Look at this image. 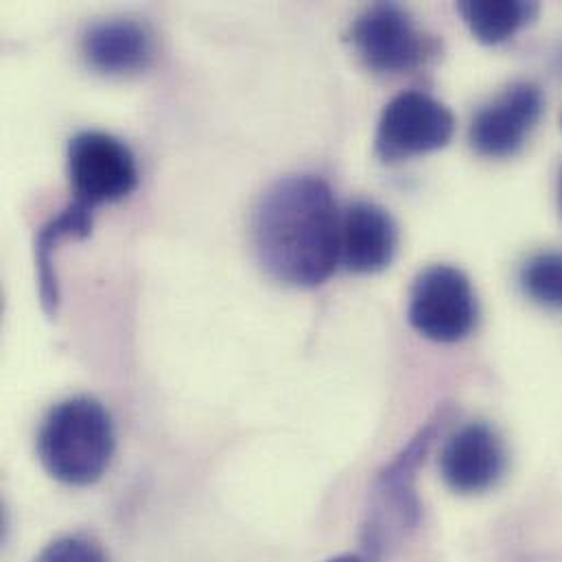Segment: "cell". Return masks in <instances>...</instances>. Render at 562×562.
<instances>
[{
	"label": "cell",
	"instance_id": "obj_11",
	"mask_svg": "<svg viewBox=\"0 0 562 562\" xmlns=\"http://www.w3.org/2000/svg\"><path fill=\"white\" fill-rule=\"evenodd\" d=\"M92 211L81 202L68 204L57 217L46 222L35 237V272L42 308L48 317L57 313L59 306V282L55 274L53 250L66 239H86L92 233Z\"/></svg>",
	"mask_w": 562,
	"mask_h": 562
},
{
	"label": "cell",
	"instance_id": "obj_1",
	"mask_svg": "<svg viewBox=\"0 0 562 562\" xmlns=\"http://www.w3.org/2000/svg\"><path fill=\"white\" fill-rule=\"evenodd\" d=\"M339 226L330 187L315 176L274 182L255 211V250L274 281L317 286L339 263Z\"/></svg>",
	"mask_w": 562,
	"mask_h": 562
},
{
	"label": "cell",
	"instance_id": "obj_15",
	"mask_svg": "<svg viewBox=\"0 0 562 562\" xmlns=\"http://www.w3.org/2000/svg\"><path fill=\"white\" fill-rule=\"evenodd\" d=\"M328 562H363L361 559H357V557H337V559H333V561Z\"/></svg>",
	"mask_w": 562,
	"mask_h": 562
},
{
	"label": "cell",
	"instance_id": "obj_17",
	"mask_svg": "<svg viewBox=\"0 0 562 562\" xmlns=\"http://www.w3.org/2000/svg\"><path fill=\"white\" fill-rule=\"evenodd\" d=\"M561 123H562V119H561Z\"/></svg>",
	"mask_w": 562,
	"mask_h": 562
},
{
	"label": "cell",
	"instance_id": "obj_16",
	"mask_svg": "<svg viewBox=\"0 0 562 562\" xmlns=\"http://www.w3.org/2000/svg\"><path fill=\"white\" fill-rule=\"evenodd\" d=\"M559 195H561V211H562V169H561V180H559Z\"/></svg>",
	"mask_w": 562,
	"mask_h": 562
},
{
	"label": "cell",
	"instance_id": "obj_9",
	"mask_svg": "<svg viewBox=\"0 0 562 562\" xmlns=\"http://www.w3.org/2000/svg\"><path fill=\"white\" fill-rule=\"evenodd\" d=\"M398 226L379 204L355 202L341 213L339 263L352 274H376L392 266Z\"/></svg>",
	"mask_w": 562,
	"mask_h": 562
},
{
	"label": "cell",
	"instance_id": "obj_8",
	"mask_svg": "<svg viewBox=\"0 0 562 562\" xmlns=\"http://www.w3.org/2000/svg\"><path fill=\"white\" fill-rule=\"evenodd\" d=\"M506 469V449L493 427L469 423L458 429L440 453V473L447 486L462 495L484 493Z\"/></svg>",
	"mask_w": 562,
	"mask_h": 562
},
{
	"label": "cell",
	"instance_id": "obj_7",
	"mask_svg": "<svg viewBox=\"0 0 562 562\" xmlns=\"http://www.w3.org/2000/svg\"><path fill=\"white\" fill-rule=\"evenodd\" d=\"M543 92L519 81L480 108L471 121V147L484 158H510L524 149L543 114Z\"/></svg>",
	"mask_w": 562,
	"mask_h": 562
},
{
	"label": "cell",
	"instance_id": "obj_5",
	"mask_svg": "<svg viewBox=\"0 0 562 562\" xmlns=\"http://www.w3.org/2000/svg\"><path fill=\"white\" fill-rule=\"evenodd\" d=\"M75 202L90 209L125 200L138 184L132 149L105 132H79L66 151Z\"/></svg>",
	"mask_w": 562,
	"mask_h": 562
},
{
	"label": "cell",
	"instance_id": "obj_10",
	"mask_svg": "<svg viewBox=\"0 0 562 562\" xmlns=\"http://www.w3.org/2000/svg\"><path fill=\"white\" fill-rule=\"evenodd\" d=\"M86 61L103 75H134L149 68L154 42L134 20H103L92 24L81 42Z\"/></svg>",
	"mask_w": 562,
	"mask_h": 562
},
{
	"label": "cell",
	"instance_id": "obj_13",
	"mask_svg": "<svg viewBox=\"0 0 562 562\" xmlns=\"http://www.w3.org/2000/svg\"><path fill=\"white\" fill-rule=\"evenodd\" d=\"M519 282L530 300L546 308L562 311V252H541L528 259Z\"/></svg>",
	"mask_w": 562,
	"mask_h": 562
},
{
	"label": "cell",
	"instance_id": "obj_14",
	"mask_svg": "<svg viewBox=\"0 0 562 562\" xmlns=\"http://www.w3.org/2000/svg\"><path fill=\"white\" fill-rule=\"evenodd\" d=\"M37 562H108L103 552L86 539H61L48 546Z\"/></svg>",
	"mask_w": 562,
	"mask_h": 562
},
{
	"label": "cell",
	"instance_id": "obj_6",
	"mask_svg": "<svg viewBox=\"0 0 562 562\" xmlns=\"http://www.w3.org/2000/svg\"><path fill=\"white\" fill-rule=\"evenodd\" d=\"M407 319L431 341L464 339L477 322V297L469 277L451 266L427 268L412 286Z\"/></svg>",
	"mask_w": 562,
	"mask_h": 562
},
{
	"label": "cell",
	"instance_id": "obj_3",
	"mask_svg": "<svg viewBox=\"0 0 562 562\" xmlns=\"http://www.w3.org/2000/svg\"><path fill=\"white\" fill-rule=\"evenodd\" d=\"M348 40L359 59L383 75L412 72L434 55V40L396 2H376L363 9L355 18Z\"/></svg>",
	"mask_w": 562,
	"mask_h": 562
},
{
	"label": "cell",
	"instance_id": "obj_12",
	"mask_svg": "<svg viewBox=\"0 0 562 562\" xmlns=\"http://www.w3.org/2000/svg\"><path fill=\"white\" fill-rule=\"evenodd\" d=\"M458 11L462 13L467 26L477 42L495 46L510 40L517 31L535 22L539 15V4L521 0H462L458 2Z\"/></svg>",
	"mask_w": 562,
	"mask_h": 562
},
{
	"label": "cell",
	"instance_id": "obj_2",
	"mask_svg": "<svg viewBox=\"0 0 562 562\" xmlns=\"http://www.w3.org/2000/svg\"><path fill=\"white\" fill-rule=\"evenodd\" d=\"M37 456L46 473L61 484L90 486L99 482L114 456L110 414L90 396L61 401L40 427Z\"/></svg>",
	"mask_w": 562,
	"mask_h": 562
},
{
	"label": "cell",
	"instance_id": "obj_4",
	"mask_svg": "<svg viewBox=\"0 0 562 562\" xmlns=\"http://www.w3.org/2000/svg\"><path fill=\"white\" fill-rule=\"evenodd\" d=\"M456 132L453 112L436 97L407 90L381 112L374 149L383 162H401L447 147Z\"/></svg>",
	"mask_w": 562,
	"mask_h": 562
}]
</instances>
